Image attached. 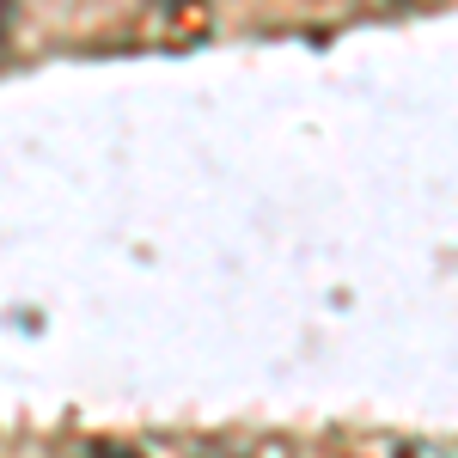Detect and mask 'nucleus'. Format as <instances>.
I'll return each mask as SVG.
<instances>
[{"label": "nucleus", "mask_w": 458, "mask_h": 458, "mask_svg": "<svg viewBox=\"0 0 458 458\" xmlns=\"http://www.w3.org/2000/svg\"><path fill=\"white\" fill-rule=\"evenodd\" d=\"M141 6H153V13H190V6H202V0H141Z\"/></svg>", "instance_id": "obj_3"}, {"label": "nucleus", "mask_w": 458, "mask_h": 458, "mask_svg": "<svg viewBox=\"0 0 458 458\" xmlns=\"http://www.w3.org/2000/svg\"><path fill=\"white\" fill-rule=\"evenodd\" d=\"M13 19H19V0H0V43L13 37Z\"/></svg>", "instance_id": "obj_2"}, {"label": "nucleus", "mask_w": 458, "mask_h": 458, "mask_svg": "<svg viewBox=\"0 0 458 458\" xmlns=\"http://www.w3.org/2000/svg\"><path fill=\"white\" fill-rule=\"evenodd\" d=\"M86 458H147V453H135L129 440H92V446H86Z\"/></svg>", "instance_id": "obj_1"}]
</instances>
